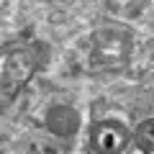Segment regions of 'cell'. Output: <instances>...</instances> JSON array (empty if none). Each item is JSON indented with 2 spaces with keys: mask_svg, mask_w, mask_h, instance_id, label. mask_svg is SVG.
I'll use <instances>...</instances> for the list:
<instances>
[{
  "mask_svg": "<svg viewBox=\"0 0 154 154\" xmlns=\"http://www.w3.org/2000/svg\"><path fill=\"white\" fill-rule=\"evenodd\" d=\"M128 134L121 123L108 121V123H98V126L90 131V144L98 154H121L126 149Z\"/></svg>",
  "mask_w": 154,
  "mask_h": 154,
  "instance_id": "cell-2",
  "label": "cell"
},
{
  "mask_svg": "<svg viewBox=\"0 0 154 154\" xmlns=\"http://www.w3.org/2000/svg\"><path fill=\"white\" fill-rule=\"evenodd\" d=\"M136 144L144 152H154V121H146L136 131Z\"/></svg>",
  "mask_w": 154,
  "mask_h": 154,
  "instance_id": "cell-3",
  "label": "cell"
},
{
  "mask_svg": "<svg viewBox=\"0 0 154 154\" xmlns=\"http://www.w3.org/2000/svg\"><path fill=\"white\" fill-rule=\"evenodd\" d=\"M36 69V54L31 46H11L0 51V105L11 103L16 93Z\"/></svg>",
  "mask_w": 154,
  "mask_h": 154,
  "instance_id": "cell-1",
  "label": "cell"
}]
</instances>
